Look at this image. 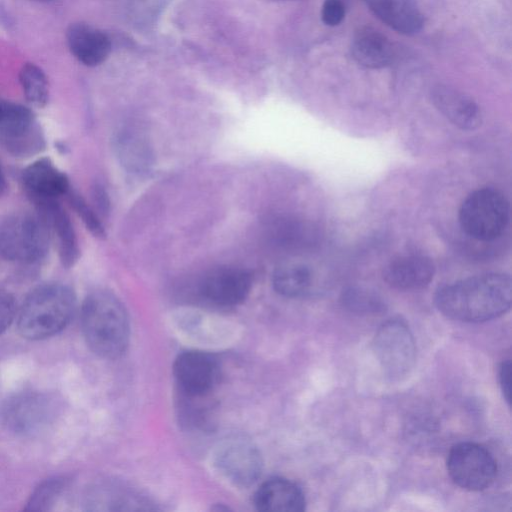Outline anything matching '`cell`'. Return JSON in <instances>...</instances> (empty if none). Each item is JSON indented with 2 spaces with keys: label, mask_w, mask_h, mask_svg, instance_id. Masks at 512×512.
Listing matches in <instances>:
<instances>
[{
  "label": "cell",
  "mask_w": 512,
  "mask_h": 512,
  "mask_svg": "<svg viewBox=\"0 0 512 512\" xmlns=\"http://www.w3.org/2000/svg\"><path fill=\"white\" fill-rule=\"evenodd\" d=\"M342 304L360 314L377 313L384 307L380 298L373 292L361 287H348L341 295Z\"/></svg>",
  "instance_id": "24"
},
{
  "label": "cell",
  "mask_w": 512,
  "mask_h": 512,
  "mask_svg": "<svg viewBox=\"0 0 512 512\" xmlns=\"http://www.w3.org/2000/svg\"><path fill=\"white\" fill-rule=\"evenodd\" d=\"M431 100L446 119L462 130H475L482 124V112L478 104L456 88L437 85L431 91Z\"/></svg>",
  "instance_id": "14"
},
{
  "label": "cell",
  "mask_w": 512,
  "mask_h": 512,
  "mask_svg": "<svg viewBox=\"0 0 512 512\" xmlns=\"http://www.w3.org/2000/svg\"><path fill=\"white\" fill-rule=\"evenodd\" d=\"M16 315V302L12 294L0 290V334L12 323Z\"/></svg>",
  "instance_id": "27"
},
{
  "label": "cell",
  "mask_w": 512,
  "mask_h": 512,
  "mask_svg": "<svg viewBox=\"0 0 512 512\" xmlns=\"http://www.w3.org/2000/svg\"><path fill=\"white\" fill-rule=\"evenodd\" d=\"M34 1H38V2H50V1H53V0H34Z\"/></svg>",
  "instance_id": "32"
},
{
  "label": "cell",
  "mask_w": 512,
  "mask_h": 512,
  "mask_svg": "<svg viewBox=\"0 0 512 512\" xmlns=\"http://www.w3.org/2000/svg\"><path fill=\"white\" fill-rule=\"evenodd\" d=\"M373 350L385 375L401 379L409 374L416 359L413 335L401 319H389L376 331Z\"/></svg>",
  "instance_id": "8"
},
{
  "label": "cell",
  "mask_w": 512,
  "mask_h": 512,
  "mask_svg": "<svg viewBox=\"0 0 512 512\" xmlns=\"http://www.w3.org/2000/svg\"><path fill=\"white\" fill-rule=\"evenodd\" d=\"M255 505L265 512H301L305 510V496L301 488L285 478L265 481L255 494Z\"/></svg>",
  "instance_id": "18"
},
{
  "label": "cell",
  "mask_w": 512,
  "mask_h": 512,
  "mask_svg": "<svg viewBox=\"0 0 512 512\" xmlns=\"http://www.w3.org/2000/svg\"><path fill=\"white\" fill-rule=\"evenodd\" d=\"M58 401L42 392H22L0 403V422L17 434H32L49 425L56 417Z\"/></svg>",
  "instance_id": "7"
},
{
  "label": "cell",
  "mask_w": 512,
  "mask_h": 512,
  "mask_svg": "<svg viewBox=\"0 0 512 512\" xmlns=\"http://www.w3.org/2000/svg\"><path fill=\"white\" fill-rule=\"evenodd\" d=\"M274 1H296V0H274Z\"/></svg>",
  "instance_id": "33"
},
{
  "label": "cell",
  "mask_w": 512,
  "mask_h": 512,
  "mask_svg": "<svg viewBox=\"0 0 512 512\" xmlns=\"http://www.w3.org/2000/svg\"><path fill=\"white\" fill-rule=\"evenodd\" d=\"M435 265L422 254H404L392 259L383 270V279L392 288L411 291L426 287L433 279Z\"/></svg>",
  "instance_id": "15"
},
{
  "label": "cell",
  "mask_w": 512,
  "mask_h": 512,
  "mask_svg": "<svg viewBox=\"0 0 512 512\" xmlns=\"http://www.w3.org/2000/svg\"><path fill=\"white\" fill-rule=\"evenodd\" d=\"M20 179L25 194L34 205L59 200L72 187L68 176L46 157L27 165Z\"/></svg>",
  "instance_id": "13"
},
{
  "label": "cell",
  "mask_w": 512,
  "mask_h": 512,
  "mask_svg": "<svg viewBox=\"0 0 512 512\" xmlns=\"http://www.w3.org/2000/svg\"><path fill=\"white\" fill-rule=\"evenodd\" d=\"M92 195L95 206L99 213H107L109 208V200L105 189L101 185L97 184L93 187Z\"/></svg>",
  "instance_id": "30"
},
{
  "label": "cell",
  "mask_w": 512,
  "mask_h": 512,
  "mask_svg": "<svg viewBox=\"0 0 512 512\" xmlns=\"http://www.w3.org/2000/svg\"><path fill=\"white\" fill-rule=\"evenodd\" d=\"M447 471L453 482L469 491H481L495 480L497 463L484 446L474 442L454 445L447 458Z\"/></svg>",
  "instance_id": "9"
},
{
  "label": "cell",
  "mask_w": 512,
  "mask_h": 512,
  "mask_svg": "<svg viewBox=\"0 0 512 512\" xmlns=\"http://www.w3.org/2000/svg\"><path fill=\"white\" fill-rule=\"evenodd\" d=\"M7 187H8V185H7L6 175H5L3 166L0 162V197H2L6 193Z\"/></svg>",
  "instance_id": "31"
},
{
  "label": "cell",
  "mask_w": 512,
  "mask_h": 512,
  "mask_svg": "<svg viewBox=\"0 0 512 512\" xmlns=\"http://www.w3.org/2000/svg\"><path fill=\"white\" fill-rule=\"evenodd\" d=\"M76 309L73 290L62 283H46L32 290L17 318L20 334L40 340L57 334L71 321Z\"/></svg>",
  "instance_id": "3"
},
{
  "label": "cell",
  "mask_w": 512,
  "mask_h": 512,
  "mask_svg": "<svg viewBox=\"0 0 512 512\" xmlns=\"http://www.w3.org/2000/svg\"><path fill=\"white\" fill-rule=\"evenodd\" d=\"M68 480L55 477L43 482L30 496L26 510L46 511L55 503L61 492L65 489Z\"/></svg>",
  "instance_id": "26"
},
{
  "label": "cell",
  "mask_w": 512,
  "mask_h": 512,
  "mask_svg": "<svg viewBox=\"0 0 512 512\" xmlns=\"http://www.w3.org/2000/svg\"><path fill=\"white\" fill-rule=\"evenodd\" d=\"M0 147L17 158H29L45 150L44 130L31 109L0 99Z\"/></svg>",
  "instance_id": "6"
},
{
  "label": "cell",
  "mask_w": 512,
  "mask_h": 512,
  "mask_svg": "<svg viewBox=\"0 0 512 512\" xmlns=\"http://www.w3.org/2000/svg\"><path fill=\"white\" fill-rule=\"evenodd\" d=\"M50 240V229L39 212L12 213L0 220V257L6 261L39 263L49 252Z\"/></svg>",
  "instance_id": "4"
},
{
  "label": "cell",
  "mask_w": 512,
  "mask_h": 512,
  "mask_svg": "<svg viewBox=\"0 0 512 512\" xmlns=\"http://www.w3.org/2000/svg\"><path fill=\"white\" fill-rule=\"evenodd\" d=\"M174 375L183 395L204 397L218 380L219 366L206 352L186 351L176 358Z\"/></svg>",
  "instance_id": "12"
},
{
  "label": "cell",
  "mask_w": 512,
  "mask_h": 512,
  "mask_svg": "<svg viewBox=\"0 0 512 512\" xmlns=\"http://www.w3.org/2000/svg\"><path fill=\"white\" fill-rule=\"evenodd\" d=\"M19 81L28 103L43 108L49 100V84L44 71L33 63H26L19 72Z\"/></svg>",
  "instance_id": "23"
},
{
  "label": "cell",
  "mask_w": 512,
  "mask_h": 512,
  "mask_svg": "<svg viewBox=\"0 0 512 512\" xmlns=\"http://www.w3.org/2000/svg\"><path fill=\"white\" fill-rule=\"evenodd\" d=\"M214 462L220 473L238 486H249L262 470V458L258 449L242 438L223 441L216 449Z\"/></svg>",
  "instance_id": "10"
},
{
  "label": "cell",
  "mask_w": 512,
  "mask_h": 512,
  "mask_svg": "<svg viewBox=\"0 0 512 512\" xmlns=\"http://www.w3.org/2000/svg\"><path fill=\"white\" fill-rule=\"evenodd\" d=\"M367 7L382 22L398 33H418L424 23L423 15L414 0H364Z\"/></svg>",
  "instance_id": "19"
},
{
  "label": "cell",
  "mask_w": 512,
  "mask_h": 512,
  "mask_svg": "<svg viewBox=\"0 0 512 512\" xmlns=\"http://www.w3.org/2000/svg\"><path fill=\"white\" fill-rule=\"evenodd\" d=\"M351 54L359 65L378 69L390 64L393 58V49L384 35L372 29H365L354 37Z\"/></svg>",
  "instance_id": "21"
},
{
  "label": "cell",
  "mask_w": 512,
  "mask_h": 512,
  "mask_svg": "<svg viewBox=\"0 0 512 512\" xmlns=\"http://www.w3.org/2000/svg\"><path fill=\"white\" fill-rule=\"evenodd\" d=\"M35 206L56 239L61 264L65 268L73 267L79 259L80 248L69 214L59 200L47 201Z\"/></svg>",
  "instance_id": "16"
},
{
  "label": "cell",
  "mask_w": 512,
  "mask_h": 512,
  "mask_svg": "<svg viewBox=\"0 0 512 512\" xmlns=\"http://www.w3.org/2000/svg\"><path fill=\"white\" fill-rule=\"evenodd\" d=\"M252 278L248 271L234 266H221L205 273L198 292L207 302L221 307L242 303L250 293Z\"/></svg>",
  "instance_id": "11"
},
{
  "label": "cell",
  "mask_w": 512,
  "mask_h": 512,
  "mask_svg": "<svg viewBox=\"0 0 512 512\" xmlns=\"http://www.w3.org/2000/svg\"><path fill=\"white\" fill-rule=\"evenodd\" d=\"M85 341L98 356L115 359L127 349L130 325L122 302L112 293L98 290L89 294L81 308Z\"/></svg>",
  "instance_id": "2"
},
{
  "label": "cell",
  "mask_w": 512,
  "mask_h": 512,
  "mask_svg": "<svg viewBox=\"0 0 512 512\" xmlns=\"http://www.w3.org/2000/svg\"><path fill=\"white\" fill-rule=\"evenodd\" d=\"M115 150L121 164L133 173L150 170L153 155L147 141L135 131L122 130L114 140Z\"/></svg>",
  "instance_id": "22"
},
{
  "label": "cell",
  "mask_w": 512,
  "mask_h": 512,
  "mask_svg": "<svg viewBox=\"0 0 512 512\" xmlns=\"http://www.w3.org/2000/svg\"><path fill=\"white\" fill-rule=\"evenodd\" d=\"M345 15V8L341 0H325L322 6V20L325 25L336 26L340 24Z\"/></svg>",
  "instance_id": "28"
},
{
  "label": "cell",
  "mask_w": 512,
  "mask_h": 512,
  "mask_svg": "<svg viewBox=\"0 0 512 512\" xmlns=\"http://www.w3.org/2000/svg\"><path fill=\"white\" fill-rule=\"evenodd\" d=\"M67 200L81 219L85 227L97 238L105 237L104 225L95 209L79 194L73 187L70 188L67 195Z\"/></svg>",
  "instance_id": "25"
},
{
  "label": "cell",
  "mask_w": 512,
  "mask_h": 512,
  "mask_svg": "<svg viewBox=\"0 0 512 512\" xmlns=\"http://www.w3.org/2000/svg\"><path fill=\"white\" fill-rule=\"evenodd\" d=\"M275 291L287 298L308 296L314 286L311 267L301 261H286L278 265L272 275Z\"/></svg>",
  "instance_id": "20"
},
{
  "label": "cell",
  "mask_w": 512,
  "mask_h": 512,
  "mask_svg": "<svg viewBox=\"0 0 512 512\" xmlns=\"http://www.w3.org/2000/svg\"><path fill=\"white\" fill-rule=\"evenodd\" d=\"M69 50L86 66L104 62L111 50V42L103 31L83 22L71 24L66 32Z\"/></svg>",
  "instance_id": "17"
},
{
  "label": "cell",
  "mask_w": 512,
  "mask_h": 512,
  "mask_svg": "<svg viewBox=\"0 0 512 512\" xmlns=\"http://www.w3.org/2000/svg\"><path fill=\"white\" fill-rule=\"evenodd\" d=\"M499 381L503 395L510 405L511 402V361H504L499 369Z\"/></svg>",
  "instance_id": "29"
},
{
  "label": "cell",
  "mask_w": 512,
  "mask_h": 512,
  "mask_svg": "<svg viewBox=\"0 0 512 512\" xmlns=\"http://www.w3.org/2000/svg\"><path fill=\"white\" fill-rule=\"evenodd\" d=\"M437 309L447 318L478 323L506 313L512 302V282L504 273H486L440 287L434 297Z\"/></svg>",
  "instance_id": "1"
},
{
  "label": "cell",
  "mask_w": 512,
  "mask_h": 512,
  "mask_svg": "<svg viewBox=\"0 0 512 512\" xmlns=\"http://www.w3.org/2000/svg\"><path fill=\"white\" fill-rule=\"evenodd\" d=\"M509 202L494 188L483 187L470 193L460 206L458 219L463 232L479 241L498 238L509 222Z\"/></svg>",
  "instance_id": "5"
}]
</instances>
